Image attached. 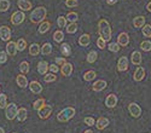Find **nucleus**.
Wrapping results in <instances>:
<instances>
[{"mask_svg":"<svg viewBox=\"0 0 151 133\" xmlns=\"http://www.w3.org/2000/svg\"><path fill=\"white\" fill-rule=\"evenodd\" d=\"M17 114H18V106L15 103H9L7 106L5 108V116L7 120L12 121L17 119Z\"/></svg>","mask_w":151,"mask_h":133,"instance_id":"nucleus-4","label":"nucleus"},{"mask_svg":"<svg viewBox=\"0 0 151 133\" xmlns=\"http://www.w3.org/2000/svg\"><path fill=\"white\" fill-rule=\"evenodd\" d=\"M65 29H67V33H68V34H75V33L78 32V29H79L78 23L75 22V23H70V24H68Z\"/></svg>","mask_w":151,"mask_h":133,"instance_id":"nucleus-35","label":"nucleus"},{"mask_svg":"<svg viewBox=\"0 0 151 133\" xmlns=\"http://www.w3.org/2000/svg\"><path fill=\"white\" fill-rule=\"evenodd\" d=\"M142 60H143V57H142V53L139 51H133L132 52V55H131V62H132V64L140 65Z\"/></svg>","mask_w":151,"mask_h":133,"instance_id":"nucleus-20","label":"nucleus"},{"mask_svg":"<svg viewBox=\"0 0 151 133\" xmlns=\"http://www.w3.org/2000/svg\"><path fill=\"white\" fill-rule=\"evenodd\" d=\"M0 91H1V87H0Z\"/></svg>","mask_w":151,"mask_h":133,"instance_id":"nucleus-54","label":"nucleus"},{"mask_svg":"<svg viewBox=\"0 0 151 133\" xmlns=\"http://www.w3.org/2000/svg\"><path fill=\"white\" fill-rule=\"evenodd\" d=\"M146 10H147L149 12H151V1H150V3L146 5Z\"/></svg>","mask_w":151,"mask_h":133,"instance_id":"nucleus-51","label":"nucleus"},{"mask_svg":"<svg viewBox=\"0 0 151 133\" xmlns=\"http://www.w3.org/2000/svg\"><path fill=\"white\" fill-rule=\"evenodd\" d=\"M28 119V110L26 108H19L18 109V114H17V120L19 122H24Z\"/></svg>","mask_w":151,"mask_h":133,"instance_id":"nucleus-24","label":"nucleus"},{"mask_svg":"<svg viewBox=\"0 0 151 133\" xmlns=\"http://www.w3.org/2000/svg\"><path fill=\"white\" fill-rule=\"evenodd\" d=\"M16 45H17V50L21 52V51H24L26 50V47H27V41L24 40V39H18L16 41Z\"/></svg>","mask_w":151,"mask_h":133,"instance_id":"nucleus-39","label":"nucleus"},{"mask_svg":"<svg viewBox=\"0 0 151 133\" xmlns=\"http://www.w3.org/2000/svg\"><path fill=\"white\" fill-rule=\"evenodd\" d=\"M47 16V9L45 6H37L36 9H34L30 15H29V19L32 23L37 24V23H42L45 21Z\"/></svg>","mask_w":151,"mask_h":133,"instance_id":"nucleus-1","label":"nucleus"},{"mask_svg":"<svg viewBox=\"0 0 151 133\" xmlns=\"http://www.w3.org/2000/svg\"><path fill=\"white\" fill-rule=\"evenodd\" d=\"M0 133H5V129L3 127H0Z\"/></svg>","mask_w":151,"mask_h":133,"instance_id":"nucleus-53","label":"nucleus"},{"mask_svg":"<svg viewBox=\"0 0 151 133\" xmlns=\"http://www.w3.org/2000/svg\"><path fill=\"white\" fill-rule=\"evenodd\" d=\"M57 80V74H53V73H47V74L44 76V81L50 83V82H55Z\"/></svg>","mask_w":151,"mask_h":133,"instance_id":"nucleus-38","label":"nucleus"},{"mask_svg":"<svg viewBox=\"0 0 151 133\" xmlns=\"http://www.w3.org/2000/svg\"><path fill=\"white\" fill-rule=\"evenodd\" d=\"M75 114H76V110H75V108L73 106H67L64 109H62V110L58 113L57 115V120L59 122H67V121L71 120Z\"/></svg>","mask_w":151,"mask_h":133,"instance_id":"nucleus-3","label":"nucleus"},{"mask_svg":"<svg viewBox=\"0 0 151 133\" xmlns=\"http://www.w3.org/2000/svg\"><path fill=\"white\" fill-rule=\"evenodd\" d=\"M52 114V105H48V104H45L42 108H40L37 110V116H39L41 120H46L51 116Z\"/></svg>","mask_w":151,"mask_h":133,"instance_id":"nucleus-6","label":"nucleus"},{"mask_svg":"<svg viewBox=\"0 0 151 133\" xmlns=\"http://www.w3.org/2000/svg\"><path fill=\"white\" fill-rule=\"evenodd\" d=\"M40 52H41V46H40L39 44L34 42V44H32V45L29 46V55H30V56L35 57V56L39 55Z\"/></svg>","mask_w":151,"mask_h":133,"instance_id":"nucleus-23","label":"nucleus"},{"mask_svg":"<svg viewBox=\"0 0 151 133\" xmlns=\"http://www.w3.org/2000/svg\"><path fill=\"white\" fill-rule=\"evenodd\" d=\"M83 122H85L87 126L92 127V126H94V125H96V120H94L92 116H87V117H85V119H83Z\"/></svg>","mask_w":151,"mask_h":133,"instance_id":"nucleus-44","label":"nucleus"},{"mask_svg":"<svg viewBox=\"0 0 151 133\" xmlns=\"http://www.w3.org/2000/svg\"><path fill=\"white\" fill-rule=\"evenodd\" d=\"M57 24L59 28H65L67 27V18L64 16H59L57 18Z\"/></svg>","mask_w":151,"mask_h":133,"instance_id":"nucleus-43","label":"nucleus"},{"mask_svg":"<svg viewBox=\"0 0 151 133\" xmlns=\"http://www.w3.org/2000/svg\"><path fill=\"white\" fill-rule=\"evenodd\" d=\"M45 104H46L45 98H39V99H36V101L33 103V109H34V110H39V109L42 108Z\"/></svg>","mask_w":151,"mask_h":133,"instance_id":"nucleus-32","label":"nucleus"},{"mask_svg":"<svg viewBox=\"0 0 151 133\" xmlns=\"http://www.w3.org/2000/svg\"><path fill=\"white\" fill-rule=\"evenodd\" d=\"M50 70H51V73H53V74H57V73L59 71V67L56 63L50 64Z\"/></svg>","mask_w":151,"mask_h":133,"instance_id":"nucleus-49","label":"nucleus"},{"mask_svg":"<svg viewBox=\"0 0 151 133\" xmlns=\"http://www.w3.org/2000/svg\"><path fill=\"white\" fill-rule=\"evenodd\" d=\"M24 19H26V14L23 11H16L10 17V21L14 26H19V24L24 22Z\"/></svg>","mask_w":151,"mask_h":133,"instance_id":"nucleus-5","label":"nucleus"},{"mask_svg":"<svg viewBox=\"0 0 151 133\" xmlns=\"http://www.w3.org/2000/svg\"><path fill=\"white\" fill-rule=\"evenodd\" d=\"M140 50L144 52H149L151 51V41L150 40H144L140 42Z\"/></svg>","mask_w":151,"mask_h":133,"instance_id":"nucleus-36","label":"nucleus"},{"mask_svg":"<svg viewBox=\"0 0 151 133\" xmlns=\"http://www.w3.org/2000/svg\"><path fill=\"white\" fill-rule=\"evenodd\" d=\"M48 70H50V64L46 60H40V62L37 63V73H39L40 75H46Z\"/></svg>","mask_w":151,"mask_h":133,"instance_id":"nucleus-17","label":"nucleus"},{"mask_svg":"<svg viewBox=\"0 0 151 133\" xmlns=\"http://www.w3.org/2000/svg\"><path fill=\"white\" fill-rule=\"evenodd\" d=\"M17 6L23 12L30 11L33 9V4L29 1V0H18V1H17Z\"/></svg>","mask_w":151,"mask_h":133,"instance_id":"nucleus-16","label":"nucleus"},{"mask_svg":"<svg viewBox=\"0 0 151 133\" xmlns=\"http://www.w3.org/2000/svg\"><path fill=\"white\" fill-rule=\"evenodd\" d=\"M128 65H129V62H128V58L126 56H122L119 58V60H117V70L119 71H121V73L127 71Z\"/></svg>","mask_w":151,"mask_h":133,"instance_id":"nucleus-9","label":"nucleus"},{"mask_svg":"<svg viewBox=\"0 0 151 133\" xmlns=\"http://www.w3.org/2000/svg\"><path fill=\"white\" fill-rule=\"evenodd\" d=\"M9 55L6 53V51H0V64H4L7 62Z\"/></svg>","mask_w":151,"mask_h":133,"instance_id":"nucleus-46","label":"nucleus"},{"mask_svg":"<svg viewBox=\"0 0 151 133\" xmlns=\"http://www.w3.org/2000/svg\"><path fill=\"white\" fill-rule=\"evenodd\" d=\"M55 62H56V64L58 67H62V65H64L67 63V58L65 57H56Z\"/></svg>","mask_w":151,"mask_h":133,"instance_id":"nucleus-45","label":"nucleus"},{"mask_svg":"<svg viewBox=\"0 0 151 133\" xmlns=\"http://www.w3.org/2000/svg\"><path fill=\"white\" fill-rule=\"evenodd\" d=\"M96 76H97V73L94 70H88L83 74V80L85 81H93L96 79Z\"/></svg>","mask_w":151,"mask_h":133,"instance_id":"nucleus-30","label":"nucleus"},{"mask_svg":"<svg viewBox=\"0 0 151 133\" xmlns=\"http://www.w3.org/2000/svg\"><path fill=\"white\" fill-rule=\"evenodd\" d=\"M6 53L10 56V57H15L16 55H17V52H18V50H17V45H16V42L15 41H9V42H6Z\"/></svg>","mask_w":151,"mask_h":133,"instance_id":"nucleus-12","label":"nucleus"},{"mask_svg":"<svg viewBox=\"0 0 151 133\" xmlns=\"http://www.w3.org/2000/svg\"><path fill=\"white\" fill-rule=\"evenodd\" d=\"M117 44L121 47H126V46H127L129 44V35H128V33H126V32L120 33L119 36H117Z\"/></svg>","mask_w":151,"mask_h":133,"instance_id":"nucleus-13","label":"nucleus"},{"mask_svg":"<svg viewBox=\"0 0 151 133\" xmlns=\"http://www.w3.org/2000/svg\"><path fill=\"white\" fill-rule=\"evenodd\" d=\"M11 6L10 0H0V12H6Z\"/></svg>","mask_w":151,"mask_h":133,"instance_id":"nucleus-34","label":"nucleus"},{"mask_svg":"<svg viewBox=\"0 0 151 133\" xmlns=\"http://www.w3.org/2000/svg\"><path fill=\"white\" fill-rule=\"evenodd\" d=\"M53 40L56 42H62L63 40H64V33H63L62 30H56L53 33Z\"/></svg>","mask_w":151,"mask_h":133,"instance_id":"nucleus-33","label":"nucleus"},{"mask_svg":"<svg viewBox=\"0 0 151 133\" xmlns=\"http://www.w3.org/2000/svg\"><path fill=\"white\" fill-rule=\"evenodd\" d=\"M117 102H119L117 96L114 94V93H110L105 98V106L109 108V109H112V108H115L117 105Z\"/></svg>","mask_w":151,"mask_h":133,"instance_id":"nucleus-10","label":"nucleus"},{"mask_svg":"<svg viewBox=\"0 0 151 133\" xmlns=\"http://www.w3.org/2000/svg\"><path fill=\"white\" fill-rule=\"evenodd\" d=\"M83 133H93V131H92V129H86Z\"/></svg>","mask_w":151,"mask_h":133,"instance_id":"nucleus-52","label":"nucleus"},{"mask_svg":"<svg viewBox=\"0 0 151 133\" xmlns=\"http://www.w3.org/2000/svg\"><path fill=\"white\" fill-rule=\"evenodd\" d=\"M97 46L100 48V50H104V48L106 47V41H105L103 38H98V40H97Z\"/></svg>","mask_w":151,"mask_h":133,"instance_id":"nucleus-47","label":"nucleus"},{"mask_svg":"<svg viewBox=\"0 0 151 133\" xmlns=\"http://www.w3.org/2000/svg\"><path fill=\"white\" fill-rule=\"evenodd\" d=\"M16 83L21 88H26L28 86V79H27V76L24 74H18L16 76Z\"/></svg>","mask_w":151,"mask_h":133,"instance_id":"nucleus-21","label":"nucleus"},{"mask_svg":"<svg viewBox=\"0 0 151 133\" xmlns=\"http://www.w3.org/2000/svg\"><path fill=\"white\" fill-rule=\"evenodd\" d=\"M41 53L42 56H48L52 53V45L50 42H45L42 46H41Z\"/></svg>","mask_w":151,"mask_h":133,"instance_id":"nucleus-29","label":"nucleus"},{"mask_svg":"<svg viewBox=\"0 0 151 133\" xmlns=\"http://www.w3.org/2000/svg\"><path fill=\"white\" fill-rule=\"evenodd\" d=\"M73 70H74V67H73V64L71 63H69V62H67L64 65H62L60 67V73H62V75L63 76H70L71 74H73Z\"/></svg>","mask_w":151,"mask_h":133,"instance_id":"nucleus-19","label":"nucleus"},{"mask_svg":"<svg viewBox=\"0 0 151 133\" xmlns=\"http://www.w3.org/2000/svg\"><path fill=\"white\" fill-rule=\"evenodd\" d=\"M7 106V96L5 93H0V109H5Z\"/></svg>","mask_w":151,"mask_h":133,"instance_id":"nucleus-41","label":"nucleus"},{"mask_svg":"<svg viewBox=\"0 0 151 133\" xmlns=\"http://www.w3.org/2000/svg\"><path fill=\"white\" fill-rule=\"evenodd\" d=\"M67 21H69L70 23H75V22H78V19H79V15L76 14V12H74V11H71V12H69V14L67 15Z\"/></svg>","mask_w":151,"mask_h":133,"instance_id":"nucleus-37","label":"nucleus"},{"mask_svg":"<svg viewBox=\"0 0 151 133\" xmlns=\"http://www.w3.org/2000/svg\"><path fill=\"white\" fill-rule=\"evenodd\" d=\"M98 33L100 38H103L106 42L111 40V27L105 18H102L98 22Z\"/></svg>","mask_w":151,"mask_h":133,"instance_id":"nucleus-2","label":"nucleus"},{"mask_svg":"<svg viewBox=\"0 0 151 133\" xmlns=\"http://www.w3.org/2000/svg\"><path fill=\"white\" fill-rule=\"evenodd\" d=\"M128 111H129L132 117L138 119V117H140V115H142V108L139 106V104H137V103L133 102V103L128 104Z\"/></svg>","mask_w":151,"mask_h":133,"instance_id":"nucleus-7","label":"nucleus"},{"mask_svg":"<svg viewBox=\"0 0 151 133\" xmlns=\"http://www.w3.org/2000/svg\"><path fill=\"white\" fill-rule=\"evenodd\" d=\"M106 86H108V83H106L105 80H96V82H93V85H92V90L94 92H100V91H103Z\"/></svg>","mask_w":151,"mask_h":133,"instance_id":"nucleus-18","label":"nucleus"},{"mask_svg":"<svg viewBox=\"0 0 151 133\" xmlns=\"http://www.w3.org/2000/svg\"><path fill=\"white\" fill-rule=\"evenodd\" d=\"M142 33L145 38H151V24H145L142 28Z\"/></svg>","mask_w":151,"mask_h":133,"instance_id":"nucleus-40","label":"nucleus"},{"mask_svg":"<svg viewBox=\"0 0 151 133\" xmlns=\"http://www.w3.org/2000/svg\"><path fill=\"white\" fill-rule=\"evenodd\" d=\"M19 71H21V74H28L29 73V63L27 62V60H23V62H21L19 64Z\"/></svg>","mask_w":151,"mask_h":133,"instance_id":"nucleus-31","label":"nucleus"},{"mask_svg":"<svg viewBox=\"0 0 151 133\" xmlns=\"http://www.w3.org/2000/svg\"><path fill=\"white\" fill-rule=\"evenodd\" d=\"M50 29H51V22H48V21H44L42 23H40V27H39V33L40 34H45L47 33Z\"/></svg>","mask_w":151,"mask_h":133,"instance_id":"nucleus-26","label":"nucleus"},{"mask_svg":"<svg viewBox=\"0 0 151 133\" xmlns=\"http://www.w3.org/2000/svg\"><path fill=\"white\" fill-rule=\"evenodd\" d=\"M0 39L5 42L11 41V29L7 26H1L0 27Z\"/></svg>","mask_w":151,"mask_h":133,"instance_id":"nucleus-8","label":"nucleus"},{"mask_svg":"<svg viewBox=\"0 0 151 133\" xmlns=\"http://www.w3.org/2000/svg\"><path fill=\"white\" fill-rule=\"evenodd\" d=\"M109 125H110L109 119H108V117H104V116H100V117H98V120L96 121V125H94V126H96L97 129L103 131V129H105Z\"/></svg>","mask_w":151,"mask_h":133,"instance_id":"nucleus-11","label":"nucleus"},{"mask_svg":"<svg viewBox=\"0 0 151 133\" xmlns=\"http://www.w3.org/2000/svg\"><path fill=\"white\" fill-rule=\"evenodd\" d=\"M28 87H29V90L32 91V93H34V94H39V93L42 92V86H41V83H40L39 81H35V80H34V81L29 82Z\"/></svg>","mask_w":151,"mask_h":133,"instance_id":"nucleus-14","label":"nucleus"},{"mask_svg":"<svg viewBox=\"0 0 151 133\" xmlns=\"http://www.w3.org/2000/svg\"><path fill=\"white\" fill-rule=\"evenodd\" d=\"M97 58H98V53H97L94 50L90 51L88 53H87V56H86V60H87V63H90V64L94 63L96 60H97Z\"/></svg>","mask_w":151,"mask_h":133,"instance_id":"nucleus-28","label":"nucleus"},{"mask_svg":"<svg viewBox=\"0 0 151 133\" xmlns=\"http://www.w3.org/2000/svg\"><path fill=\"white\" fill-rule=\"evenodd\" d=\"M144 78H145V69L143 67L138 65V68L135 69L134 74H133V80L137 81V82H139V81L144 80Z\"/></svg>","mask_w":151,"mask_h":133,"instance_id":"nucleus-15","label":"nucleus"},{"mask_svg":"<svg viewBox=\"0 0 151 133\" xmlns=\"http://www.w3.org/2000/svg\"><path fill=\"white\" fill-rule=\"evenodd\" d=\"M12 133H16V132H12Z\"/></svg>","mask_w":151,"mask_h":133,"instance_id":"nucleus-55","label":"nucleus"},{"mask_svg":"<svg viewBox=\"0 0 151 133\" xmlns=\"http://www.w3.org/2000/svg\"><path fill=\"white\" fill-rule=\"evenodd\" d=\"M60 52H62V55L64 57H69L71 55V47H70V45L67 44V42L62 44L60 45Z\"/></svg>","mask_w":151,"mask_h":133,"instance_id":"nucleus-27","label":"nucleus"},{"mask_svg":"<svg viewBox=\"0 0 151 133\" xmlns=\"http://www.w3.org/2000/svg\"><path fill=\"white\" fill-rule=\"evenodd\" d=\"M65 5L70 9H73V7H76L79 5V3H78V0H65Z\"/></svg>","mask_w":151,"mask_h":133,"instance_id":"nucleus-48","label":"nucleus"},{"mask_svg":"<svg viewBox=\"0 0 151 133\" xmlns=\"http://www.w3.org/2000/svg\"><path fill=\"white\" fill-rule=\"evenodd\" d=\"M91 44V35L90 34H82L79 38V45L81 47H86Z\"/></svg>","mask_w":151,"mask_h":133,"instance_id":"nucleus-22","label":"nucleus"},{"mask_svg":"<svg viewBox=\"0 0 151 133\" xmlns=\"http://www.w3.org/2000/svg\"><path fill=\"white\" fill-rule=\"evenodd\" d=\"M108 48H109V51H111V52H119L120 48H121V46H120L117 42H110V44L108 45Z\"/></svg>","mask_w":151,"mask_h":133,"instance_id":"nucleus-42","label":"nucleus"},{"mask_svg":"<svg viewBox=\"0 0 151 133\" xmlns=\"http://www.w3.org/2000/svg\"><path fill=\"white\" fill-rule=\"evenodd\" d=\"M119 0H106V4L108 5H115Z\"/></svg>","mask_w":151,"mask_h":133,"instance_id":"nucleus-50","label":"nucleus"},{"mask_svg":"<svg viewBox=\"0 0 151 133\" xmlns=\"http://www.w3.org/2000/svg\"><path fill=\"white\" fill-rule=\"evenodd\" d=\"M133 26L134 28H143L145 26V17L144 16H137L133 18Z\"/></svg>","mask_w":151,"mask_h":133,"instance_id":"nucleus-25","label":"nucleus"}]
</instances>
